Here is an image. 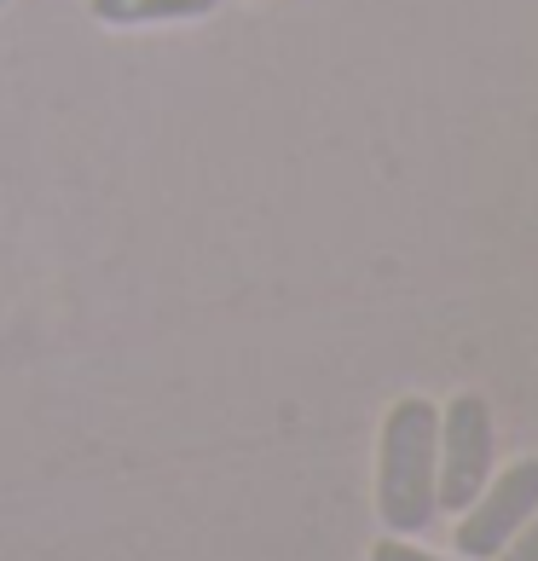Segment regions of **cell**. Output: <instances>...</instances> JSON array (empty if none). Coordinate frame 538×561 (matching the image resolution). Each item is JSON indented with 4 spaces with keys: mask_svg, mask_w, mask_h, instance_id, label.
<instances>
[{
    "mask_svg": "<svg viewBox=\"0 0 538 561\" xmlns=\"http://www.w3.org/2000/svg\"><path fill=\"white\" fill-rule=\"evenodd\" d=\"M533 510H538V457H515L510 469H492V481L474 492L469 510H458L451 550L463 561H499V550L527 527Z\"/></svg>",
    "mask_w": 538,
    "mask_h": 561,
    "instance_id": "3",
    "label": "cell"
},
{
    "mask_svg": "<svg viewBox=\"0 0 538 561\" xmlns=\"http://www.w3.org/2000/svg\"><path fill=\"white\" fill-rule=\"evenodd\" d=\"M365 561H463V556H434V550H423L417 538H394V533H382L377 545H370V556Z\"/></svg>",
    "mask_w": 538,
    "mask_h": 561,
    "instance_id": "5",
    "label": "cell"
},
{
    "mask_svg": "<svg viewBox=\"0 0 538 561\" xmlns=\"http://www.w3.org/2000/svg\"><path fill=\"white\" fill-rule=\"evenodd\" d=\"M434 457H440V405L428 393H400L382 411V434H377V522H382V533L417 538L440 515Z\"/></svg>",
    "mask_w": 538,
    "mask_h": 561,
    "instance_id": "1",
    "label": "cell"
},
{
    "mask_svg": "<svg viewBox=\"0 0 538 561\" xmlns=\"http://www.w3.org/2000/svg\"><path fill=\"white\" fill-rule=\"evenodd\" d=\"M99 24L111 30H145V24H192V18L220 12V0H88Z\"/></svg>",
    "mask_w": 538,
    "mask_h": 561,
    "instance_id": "4",
    "label": "cell"
},
{
    "mask_svg": "<svg viewBox=\"0 0 538 561\" xmlns=\"http://www.w3.org/2000/svg\"><path fill=\"white\" fill-rule=\"evenodd\" d=\"M0 7H12V0H0Z\"/></svg>",
    "mask_w": 538,
    "mask_h": 561,
    "instance_id": "7",
    "label": "cell"
},
{
    "mask_svg": "<svg viewBox=\"0 0 538 561\" xmlns=\"http://www.w3.org/2000/svg\"><path fill=\"white\" fill-rule=\"evenodd\" d=\"M499 561H538V510L527 515V527L510 538V545L499 550Z\"/></svg>",
    "mask_w": 538,
    "mask_h": 561,
    "instance_id": "6",
    "label": "cell"
},
{
    "mask_svg": "<svg viewBox=\"0 0 538 561\" xmlns=\"http://www.w3.org/2000/svg\"><path fill=\"white\" fill-rule=\"evenodd\" d=\"M499 469V428H492V405L481 393H451L440 405V457H434V497L440 510H469L474 492Z\"/></svg>",
    "mask_w": 538,
    "mask_h": 561,
    "instance_id": "2",
    "label": "cell"
}]
</instances>
